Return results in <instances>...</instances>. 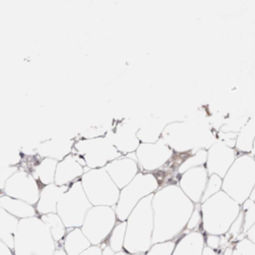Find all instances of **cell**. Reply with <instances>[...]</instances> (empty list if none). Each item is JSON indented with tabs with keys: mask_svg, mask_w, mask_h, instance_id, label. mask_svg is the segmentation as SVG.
Segmentation results:
<instances>
[{
	"mask_svg": "<svg viewBox=\"0 0 255 255\" xmlns=\"http://www.w3.org/2000/svg\"><path fill=\"white\" fill-rule=\"evenodd\" d=\"M153 211L152 244L176 241L185 231L194 204L180 187L169 184L159 187L151 199Z\"/></svg>",
	"mask_w": 255,
	"mask_h": 255,
	"instance_id": "1",
	"label": "cell"
},
{
	"mask_svg": "<svg viewBox=\"0 0 255 255\" xmlns=\"http://www.w3.org/2000/svg\"><path fill=\"white\" fill-rule=\"evenodd\" d=\"M152 194L141 199L126 220L124 250L128 255H145L152 245Z\"/></svg>",
	"mask_w": 255,
	"mask_h": 255,
	"instance_id": "2",
	"label": "cell"
},
{
	"mask_svg": "<svg viewBox=\"0 0 255 255\" xmlns=\"http://www.w3.org/2000/svg\"><path fill=\"white\" fill-rule=\"evenodd\" d=\"M201 231L205 235L223 236L242 212V206L224 191H218L199 203Z\"/></svg>",
	"mask_w": 255,
	"mask_h": 255,
	"instance_id": "3",
	"label": "cell"
},
{
	"mask_svg": "<svg viewBox=\"0 0 255 255\" xmlns=\"http://www.w3.org/2000/svg\"><path fill=\"white\" fill-rule=\"evenodd\" d=\"M57 244L40 216L19 220L14 236V255H53Z\"/></svg>",
	"mask_w": 255,
	"mask_h": 255,
	"instance_id": "4",
	"label": "cell"
},
{
	"mask_svg": "<svg viewBox=\"0 0 255 255\" xmlns=\"http://www.w3.org/2000/svg\"><path fill=\"white\" fill-rule=\"evenodd\" d=\"M160 187L155 173L138 172L135 177L120 191L115 212L118 221H126L133 208L144 197L153 194Z\"/></svg>",
	"mask_w": 255,
	"mask_h": 255,
	"instance_id": "5",
	"label": "cell"
},
{
	"mask_svg": "<svg viewBox=\"0 0 255 255\" xmlns=\"http://www.w3.org/2000/svg\"><path fill=\"white\" fill-rule=\"evenodd\" d=\"M81 183L93 206H116L121 190L112 180L105 167L87 168L81 178Z\"/></svg>",
	"mask_w": 255,
	"mask_h": 255,
	"instance_id": "6",
	"label": "cell"
},
{
	"mask_svg": "<svg viewBox=\"0 0 255 255\" xmlns=\"http://www.w3.org/2000/svg\"><path fill=\"white\" fill-rule=\"evenodd\" d=\"M72 152L82 157L89 169L106 167L108 163L122 156L108 132L98 137L75 139Z\"/></svg>",
	"mask_w": 255,
	"mask_h": 255,
	"instance_id": "7",
	"label": "cell"
},
{
	"mask_svg": "<svg viewBox=\"0 0 255 255\" xmlns=\"http://www.w3.org/2000/svg\"><path fill=\"white\" fill-rule=\"evenodd\" d=\"M93 205L89 201L81 180L68 186L57 205V214L67 229L81 228L87 212Z\"/></svg>",
	"mask_w": 255,
	"mask_h": 255,
	"instance_id": "8",
	"label": "cell"
},
{
	"mask_svg": "<svg viewBox=\"0 0 255 255\" xmlns=\"http://www.w3.org/2000/svg\"><path fill=\"white\" fill-rule=\"evenodd\" d=\"M117 222L114 207L92 206L86 214L81 230L92 245L100 246L105 243Z\"/></svg>",
	"mask_w": 255,
	"mask_h": 255,
	"instance_id": "9",
	"label": "cell"
},
{
	"mask_svg": "<svg viewBox=\"0 0 255 255\" xmlns=\"http://www.w3.org/2000/svg\"><path fill=\"white\" fill-rule=\"evenodd\" d=\"M40 191L41 186L34 176L19 166L18 170L7 180L2 193L35 206L39 200Z\"/></svg>",
	"mask_w": 255,
	"mask_h": 255,
	"instance_id": "10",
	"label": "cell"
},
{
	"mask_svg": "<svg viewBox=\"0 0 255 255\" xmlns=\"http://www.w3.org/2000/svg\"><path fill=\"white\" fill-rule=\"evenodd\" d=\"M172 152V149L160 138L152 143L140 142L134 155L141 172L154 173L170 159Z\"/></svg>",
	"mask_w": 255,
	"mask_h": 255,
	"instance_id": "11",
	"label": "cell"
},
{
	"mask_svg": "<svg viewBox=\"0 0 255 255\" xmlns=\"http://www.w3.org/2000/svg\"><path fill=\"white\" fill-rule=\"evenodd\" d=\"M139 125L133 121H123L112 128L108 134L110 135L114 145L122 155L134 153L140 144L137 138V130Z\"/></svg>",
	"mask_w": 255,
	"mask_h": 255,
	"instance_id": "12",
	"label": "cell"
},
{
	"mask_svg": "<svg viewBox=\"0 0 255 255\" xmlns=\"http://www.w3.org/2000/svg\"><path fill=\"white\" fill-rule=\"evenodd\" d=\"M105 168L120 190L127 186L140 172L134 153L122 155L108 163Z\"/></svg>",
	"mask_w": 255,
	"mask_h": 255,
	"instance_id": "13",
	"label": "cell"
},
{
	"mask_svg": "<svg viewBox=\"0 0 255 255\" xmlns=\"http://www.w3.org/2000/svg\"><path fill=\"white\" fill-rule=\"evenodd\" d=\"M87 166L82 157L72 152L62 160L58 161L55 174V184L59 186H69L81 180Z\"/></svg>",
	"mask_w": 255,
	"mask_h": 255,
	"instance_id": "14",
	"label": "cell"
},
{
	"mask_svg": "<svg viewBox=\"0 0 255 255\" xmlns=\"http://www.w3.org/2000/svg\"><path fill=\"white\" fill-rule=\"evenodd\" d=\"M74 138L57 136L40 142L36 147V154L43 158L62 160L73 151Z\"/></svg>",
	"mask_w": 255,
	"mask_h": 255,
	"instance_id": "15",
	"label": "cell"
},
{
	"mask_svg": "<svg viewBox=\"0 0 255 255\" xmlns=\"http://www.w3.org/2000/svg\"><path fill=\"white\" fill-rule=\"evenodd\" d=\"M205 248V234L201 231H187L175 241L172 255H202Z\"/></svg>",
	"mask_w": 255,
	"mask_h": 255,
	"instance_id": "16",
	"label": "cell"
},
{
	"mask_svg": "<svg viewBox=\"0 0 255 255\" xmlns=\"http://www.w3.org/2000/svg\"><path fill=\"white\" fill-rule=\"evenodd\" d=\"M68 189V186H59L55 183L43 186L40 191V197L35 205L37 215H47L51 213H57V205L64 194Z\"/></svg>",
	"mask_w": 255,
	"mask_h": 255,
	"instance_id": "17",
	"label": "cell"
},
{
	"mask_svg": "<svg viewBox=\"0 0 255 255\" xmlns=\"http://www.w3.org/2000/svg\"><path fill=\"white\" fill-rule=\"evenodd\" d=\"M58 161L52 158H43L39 156L29 167V171L34 178L38 181L41 188L43 186L52 184L55 182L56 167Z\"/></svg>",
	"mask_w": 255,
	"mask_h": 255,
	"instance_id": "18",
	"label": "cell"
},
{
	"mask_svg": "<svg viewBox=\"0 0 255 255\" xmlns=\"http://www.w3.org/2000/svg\"><path fill=\"white\" fill-rule=\"evenodd\" d=\"M0 207H2L4 210L19 220L37 216L35 206L30 205L22 200L12 198L8 195H5L4 193H1L0 195Z\"/></svg>",
	"mask_w": 255,
	"mask_h": 255,
	"instance_id": "19",
	"label": "cell"
},
{
	"mask_svg": "<svg viewBox=\"0 0 255 255\" xmlns=\"http://www.w3.org/2000/svg\"><path fill=\"white\" fill-rule=\"evenodd\" d=\"M62 246L67 255H80L91 247L92 244L84 235L81 228H71L67 230Z\"/></svg>",
	"mask_w": 255,
	"mask_h": 255,
	"instance_id": "20",
	"label": "cell"
},
{
	"mask_svg": "<svg viewBox=\"0 0 255 255\" xmlns=\"http://www.w3.org/2000/svg\"><path fill=\"white\" fill-rule=\"evenodd\" d=\"M19 219L0 207V240L10 249L14 247V236L17 231Z\"/></svg>",
	"mask_w": 255,
	"mask_h": 255,
	"instance_id": "21",
	"label": "cell"
},
{
	"mask_svg": "<svg viewBox=\"0 0 255 255\" xmlns=\"http://www.w3.org/2000/svg\"><path fill=\"white\" fill-rule=\"evenodd\" d=\"M41 219L48 225L52 237L54 238L57 246H62L63 240L67 233V228L57 213H51L40 216Z\"/></svg>",
	"mask_w": 255,
	"mask_h": 255,
	"instance_id": "22",
	"label": "cell"
},
{
	"mask_svg": "<svg viewBox=\"0 0 255 255\" xmlns=\"http://www.w3.org/2000/svg\"><path fill=\"white\" fill-rule=\"evenodd\" d=\"M126 221H118L111 234L105 241V244L110 247L115 253L121 252L124 250V242L126 235Z\"/></svg>",
	"mask_w": 255,
	"mask_h": 255,
	"instance_id": "23",
	"label": "cell"
},
{
	"mask_svg": "<svg viewBox=\"0 0 255 255\" xmlns=\"http://www.w3.org/2000/svg\"><path fill=\"white\" fill-rule=\"evenodd\" d=\"M22 160V151L13 147L0 146V168L19 166Z\"/></svg>",
	"mask_w": 255,
	"mask_h": 255,
	"instance_id": "24",
	"label": "cell"
},
{
	"mask_svg": "<svg viewBox=\"0 0 255 255\" xmlns=\"http://www.w3.org/2000/svg\"><path fill=\"white\" fill-rule=\"evenodd\" d=\"M232 255H255V244L244 235L233 243Z\"/></svg>",
	"mask_w": 255,
	"mask_h": 255,
	"instance_id": "25",
	"label": "cell"
},
{
	"mask_svg": "<svg viewBox=\"0 0 255 255\" xmlns=\"http://www.w3.org/2000/svg\"><path fill=\"white\" fill-rule=\"evenodd\" d=\"M175 241H164L153 243L145 255H172Z\"/></svg>",
	"mask_w": 255,
	"mask_h": 255,
	"instance_id": "26",
	"label": "cell"
},
{
	"mask_svg": "<svg viewBox=\"0 0 255 255\" xmlns=\"http://www.w3.org/2000/svg\"><path fill=\"white\" fill-rule=\"evenodd\" d=\"M19 166H10L5 168H0V191L3 192V189L6 185L7 180L18 170Z\"/></svg>",
	"mask_w": 255,
	"mask_h": 255,
	"instance_id": "27",
	"label": "cell"
},
{
	"mask_svg": "<svg viewBox=\"0 0 255 255\" xmlns=\"http://www.w3.org/2000/svg\"><path fill=\"white\" fill-rule=\"evenodd\" d=\"M80 255H103V248L101 246L92 245L84 252H82Z\"/></svg>",
	"mask_w": 255,
	"mask_h": 255,
	"instance_id": "28",
	"label": "cell"
},
{
	"mask_svg": "<svg viewBox=\"0 0 255 255\" xmlns=\"http://www.w3.org/2000/svg\"><path fill=\"white\" fill-rule=\"evenodd\" d=\"M243 234L245 235L246 238H248L251 242H253L255 244V223L253 225H251L246 231H244Z\"/></svg>",
	"mask_w": 255,
	"mask_h": 255,
	"instance_id": "29",
	"label": "cell"
},
{
	"mask_svg": "<svg viewBox=\"0 0 255 255\" xmlns=\"http://www.w3.org/2000/svg\"><path fill=\"white\" fill-rule=\"evenodd\" d=\"M0 255H14L12 249H10L3 241L0 240Z\"/></svg>",
	"mask_w": 255,
	"mask_h": 255,
	"instance_id": "30",
	"label": "cell"
},
{
	"mask_svg": "<svg viewBox=\"0 0 255 255\" xmlns=\"http://www.w3.org/2000/svg\"><path fill=\"white\" fill-rule=\"evenodd\" d=\"M218 253H219L218 251H215V250H213V249H211V248L205 246L202 255H218Z\"/></svg>",
	"mask_w": 255,
	"mask_h": 255,
	"instance_id": "31",
	"label": "cell"
},
{
	"mask_svg": "<svg viewBox=\"0 0 255 255\" xmlns=\"http://www.w3.org/2000/svg\"><path fill=\"white\" fill-rule=\"evenodd\" d=\"M53 255H67V254H66L63 246H58Z\"/></svg>",
	"mask_w": 255,
	"mask_h": 255,
	"instance_id": "32",
	"label": "cell"
},
{
	"mask_svg": "<svg viewBox=\"0 0 255 255\" xmlns=\"http://www.w3.org/2000/svg\"><path fill=\"white\" fill-rule=\"evenodd\" d=\"M218 255H221V254H220V252H219V253H218Z\"/></svg>",
	"mask_w": 255,
	"mask_h": 255,
	"instance_id": "33",
	"label": "cell"
},
{
	"mask_svg": "<svg viewBox=\"0 0 255 255\" xmlns=\"http://www.w3.org/2000/svg\"><path fill=\"white\" fill-rule=\"evenodd\" d=\"M1 193H2V191H0V195H1Z\"/></svg>",
	"mask_w": 255,
	"mask_h": 255,
	"instance_id": "34",
	"label": "cell"
}]
</instances>
